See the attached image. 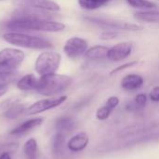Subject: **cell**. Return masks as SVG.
<instances>
[{
  "mask_svg": "<svg viewBox=\"0 0 159 159\" xmlns=\"http://www.w3.org/2000/svg\"><path fill=\"white\" fill-rule=\"evenodd\" d=\"M72 83V78L63 75H48L38 78L35 91L44 96H54L66 90Z\"/></svg>",
  "mask_w": 159,
  "mask_h": 159,
  "instance_id": "6da1fadb",
  "label": "cell"
},
{
  "mask_svg": "<svg viewBox=\"0 0 159 159\" xmlns=\"http://www.w3.org/2000/svg\"><path fill=\"white\" fill-rule=\"evenodd\" d=\"M9 30L17 31H43V32H61L65 25L55 20H10L6 25Z\"/></svg>",
  "mask_w": 159,
  "mask_h": 159,
  "instance_id": "7a4b0ae2",
  "label": "cell"
},
{
  "mask_svg": "<svg viewBox=\"0 0 159 159\" xmlns=\"http://www.w3.org/2000/svg\"><path fill=\"white\" fill-rule=\"evenodd\" d=\"M4 39L15 46L27 48H37V49H44V48H52V43H50L48 40L28 35L25 34L20 33H7L3 35Z\"/></svg>",
  "mask_w": 159,
  "mask_h": 159,
  "instance_id": "3957f363",
  "label": "cell"
},
{
  "mask_svg": "<svg viewBox=\"0 0 159 159\" xmlns=\"http://www.w3.org/2000/svg\"><path fill=\"white\" fill-rule=\"evenodd\" d=\"M85 20H88L89 22L92 23V24H95L101 28H104L107 30L136 32V31H141L143 29V27L140 24L117 20H114V19L98 18V17H86Z\"/></svg>",
  "mask_w": 159,
  "mask_h": 159,
  "instance_id": "277c9868",
  "label": "cell"
},
{
  "mask_svg": "<svg viewBox=\"0 0 159 159\" xmlns=\"http://www.w3.org/2000/svg\"><path fill=\"white\" fill-rule=\"evenodd\" d=\"M61 59V55L57 52H43L38 56L35 61L36 73L41 76L55 74L59 69Z\"/></svg>",
  "mask_w": 159,
  "mask_h": 159,
  "instance_id": "5b68a950",
  "label": "cell"
},
{
  "mask_svg": "<svg viewBox=\"0 0 159 159\" xmlns=\"http://www.w3.org/2000/svg\"><path fill=\"white\" fill-rule=\"evenodd\" d=\"M24 60V53L15 48L0 51V73H13Z\"/></svg>",
  "mask_w": 159,
  "mask_h": 159,
  "instance_id": "8992f818",
  "label": "cell"
},
{
  "mask_svg": "<svg viewBox=\"0 0 159 159\" xmlns=\"http://www.w3.org/2000/svg\"><path fill=\"white\" fill-rule=\"evenodd\" d=\"M66 100H67L66 96H61V97L49 98V99H44V100L38 101V102L33 103L28 108H26L25 114L30 115V116L41 114L43 112H46L48 110H50V109L60 106Z\"/></svg>",
  "mask_w": 159,
  "mask_h": 159,
  "instance_id": "52a82bcc",
  "label": "cell"
},
{
  "mask_svg": "<svg viewBox=\"0 0 159 159\" xmlns=\"http://www.w3.org/2000/svg\"><path fill=\"white\" fill-rule=\"evenodd\" d=\"M88 48H89L88 42L84 38L74 36L66 41L63 47V51L68 58L76 59L81 56H84Z\"/></svg>",
  "mask_w": 159,
  "mask_h": 159,
  "instance_id": "ba28073f",
  "label": "cell"
},
{
  "mask_svg": "<svg viewBox=\"0 0 159 159\" xmlns=\"http://www.w3.org/2000/svg\"><path fill=\"white\" fill-rule=\"evenodd\" d=\"M133 50V44L131 42L124 41L109 48L106 60L113 62H118L129 58Z\"/></svg>",
  "mask_w": 159,
  "mask_h": 159,
  "instance_id": "9c48e42d",
  "label": "cell"
},
{
  "mask_svg": "<svg viewBox=\"0 0 159 159\" xmlns=\"http://www.w3.org/2000/svg\"><path fill=\"white\" fill-rule=\"evenodd\" d=\"M51 20V16L45 12V10L34 9V8H27V7H20V9L16 10L10 20Z\"/></svg>",
  "mask_w": 159,
  "mask_h": 159,
  "instance_id": "30bf717a",
  "label": "cell"
},
{
  "mask_svg": "<svg viewBox=\"0 0 159 159\" xmlns=\"http://www.w3.org/2000/svg\"><path fill=\"white\" fill-rule=\"evenodd\" d=\"M20 7L34 8L45 11H59L60 6L52 0H14Z\"/></svg>",
  "mask_w": 159,
  "mask_h": 159,
  "instance_id": "8fae6325",
  "label": "cell"
},
{
  "mask_svg": "<svg viewBox=\"0 0 159 159\" xmlns=\"http://www.w3.org/2000/svg\"><path fill=\"white\" fill-rule=\"evenodd\" d=\"M144 84V78L137 74H129L124 76L120 82V87L126 91H135L140 89Z\"/></svg>",
  "mask_w": 159,
  "mask_h": 159,
  "instance_id": "7c38bea8",
  "label": "cell"
},
{
  "mask_svg": "<svg viewBox=\"0 0 159 159\" xmlns=\"http://www.w3.org/2000/svg\"><path fill=\"white\" fill-rule=\"evenodd\" d=\"M89 138L86 132H80L73 136L67 143V148L73 153H79L85 150L89 144Z\"/></svg>",
  "mask_w": 159,
  "mask_h": 159,
  "instance_id": "4fadbf2b",
  "label": "cell"
},
{
  "mask_svg": "<svg viewBox=\"0 0 159 159\" xmlns=\"http://www.w3.org/2000/svg\"><path fill=\"white\" fill-rule=\"evenodd\" d=\"M119 104V99L116 96H112L110 98H108V100L106 101L105 104L102 105V107H100L97 112H96V117L99 120H106L111 113L115 110V108H116Z\"/></svg>",
  "mask_w": 159,
  "mask_h": 159,
  "instance_id": "5bb4252c",
  "label": "cell"
},
{
  "mask_svg": "<svg viewBox=\"0 0 159 159\" xmlns=\"http://www.w3.org/2000/svg\"><path fill=\"white\" fill-rule=\"evenodd\" d=\"M109 48L106 46H102V45H96L93 46L86 51L84 54V57L86 60L90 61H99L106 59L107 52H108Z\"/></svg>",
  "mask_w": 159,
  "mask_h": 159,
  "instance_id": "9a60e30c",
  "label": "cell"
},
{
  "mask_svg": "<svg viewBox=\"0 0 159 159\" xmlns=\"http://www.w3.org/2000/svg\"><path fill=\"white\" fill-rule=\"evenodd\" d=\"M43 121H44L43 118H32V119H29L27 121H24L20 125H19L18 127H16L13 130H11L10 134L14 135V136L24 135V134L28 133L29 131H31L32 129H34V128L40 126L43 123Z\"/></svg>",
  "mask_w": 159,
  "mask_h": 159,
  "instance_id": "2e32d148",
  "label": "cell"
},
{
  "mask_svg": "<svg viewBox=\"0 0 159 159\" xmlns=\"http://www.w3.org/2000/svg\"><path fill=\"white\" fill-rule=\"evenodd\" d=\"M134 18L143 22L147 23H159L158 9H148V10H139L134 13Z\"/></svg>",
  "mask_w": 159,
  "mask_h": 159,
  "instance_id": "e0dca14e",
  "label": "cell"
},
{
  "mask_svg": "<svg viewBox=\"0 0 159 159\" xmlns=\"http://www.w3.org/2000/svg\"><path fill=\"white\" fill-rule=\"evenodd\" d=\"M55 128L57 132L65 134L71 132L75 128V120L72 116H61L60 118L57 119Z\"/></svg>",
  "mask_w": 159,
  "mask_h": 159,
  "instance_id": "ac0fdd59",
  "label": "cell"
},
{
  "mask_svg": "<svg viewBox=\"0 0 159 159\" xmlns=\"http://www.w3.org/2000/svg\"><path fill=\"white\" fill-rule=\"evenodd\" d=\"M37 81H38V78H36L34 75H26L18 81L17 87L20 90H24V91L34 90L35 91Z\"/></svg>",
  "mask_w": 159,
  "mask_h": 159,
  "instance_id": "d6986e66",
  "label": "cell"
},
{
  "mask_svg": "<svg viewBox=\"0 0 159 159\" xmlns=\"http://www.w3.org/2000/svg\"><path fill=\"white\" fill-rule=\"evenodd\" d=\"M111 0H77L78 5L86 10H96L103 6H105L107 3H109Z\"/></svg>",
  "mask_w": 159,
  "mask_h": 159,
  "instance_id": "ffe728a7",
  "label": "cell"
},
{
  "mask_svg": "<svg viewBox=\"0 0 159 159\" xmlns=\"http://www.w3.org/2000/svg\"><path fill=\"white\" fill-rule=\"evenodd\" d=\"M130 7L134 8H138L141 10H148V9H154L157 6L156 3L150 1V0H125Z\"/></svg>",
  "mask_w": 159,
  "mask_h": 159,
  "instance_id": "44dd1931",
  "label": "cell"
},
{
  "mask_svg": "<svg viewBox=\"0 0 159 159\" xmlns=\"http://www.w3.org/2000/svg\"><path fill=\"white\" fill-rule=\"evenodd\" d=\"M37 152V143L34 139L28 140L23 146V153L26 159H35Z\"/></svg>",
  "mask_w": 159,
  "mask_h": 159,
  "instance_id": "7402d4cb",
  "label": "cell"
},
{
  "mask_svg": "<svg viewBox=\"0 0 159 159\" xmlns=\"http://www.w3.org/2000/svg\"><path fill=\"white\" fill-rule=\"evenodd\" d=\"M24 111H26V110H25V108H24L23 105L16 104V105H13L10 108H8V110L6 112L5 116L7 118L13 119V118L19 117L20 115H22L24 113Z\"/></svg>",
  "mask_w": 159,
  "mask_h": 159,
  "instance_id": "603a6c76",
  "label": "cell"
},
{
  "mask_svg": "<svg viewBox=\"0 0 159 159\" xmlns=\"http://www.w3.org/2000/svg\"><path fill=\"white\" fill-rule=\"evenodd\" d=\"M64 142V134L57 132V134L54 136L53 141H52V148L54 153H58L61 151Z\"/></svg>",
  "mask_w": 159,
  "mask_h": 159,
  "instance_id": "cb8c5ba5",
  "label": "cell"
},
{
  "mask_svg": "<svg viewBox=\"0 0 159 159\" xmlns=\"http://www.w3.org/2000/svg\"><path fill=\"white\" fill-rule=\"evenodd\" d=\"M17 78L14 73H0V86H7Z\"/></svg>",
  "mask_w": 159,
  "mask_h": 159,
  "instance_id": "d4e9b609",
  "label": "cell"
},
{
  "mask_svg": "<svg viewBox=\"0 0 159 159\" xmlns=\"http://www.w3.org/2000/svg\"><path fill=\"white\" fill-rule=\"evenodd\" d=\"M138 64V61H130L129 62H126V63H123L116 68H114L111 72H110V75H114L116 74H118L126 69H129V68H131V67H134L135 65Z\"/></svg>",
  "mask_w": 159,
  "mask_h": 159,
  "instance_id": "484cf974",
  "label": "cell"
},
{
  "mask_svg": "<svg viewBox=\"0 0 159 159\" xmlns=\"http://www.w3.org/2000/svg\"><path fill=\"white\" fill-rule=\"evenodd\" d=\"M147 95L145 94V93H139L136 97H135V99H134V103L136 104V106L138 107V109H142V108H143L145 105H146V103H147Z\"/></svg>",
  "mask_w": 159,
  "mask_h": 159,
  "instance_id": "4316f807",
  "label": "cell"
},
{
  "mask_svg": "<svg viewBox=\"0 0 159 159\" xmlns=\"http://www.w3.org/2000/svg\"><path fill=\"white\" fill-rule=\"evenodd\" d=\"M117 36H118L117 31H114V30H105L102 32L100 34V38L102 40H113L116 39Z\"/></svg>",
  "mask_w": 159,
  "mask_h": 159,
  "instance_id": "83f0119b",
  "label": "cell"
},
{
  "mask_svg": "<svg viewBox=\"0 0 159 159\" xmlns=\"http://www.w3.org/2000/svg\"><path fill=\"white\" fill-rule=\"evenodd\" d=\"M150 100L154 102H159V86H156L152 89L149 94Z\"/></svg>",
  "mask_w": 159,
  "mask_h": 159,
  "instance_id": "f1b7e54d",
  "label": "cell"
},
{
  "mask_svg": "<svg viewBox=\"0 0 159 159\" xmlns=\"http://www.w3.org/2000/svg\"><path fill=\"white\" fill-rule=\"evenodd\" d=\"M0 159H11V157L7 151H5L0 154Z\"/></svg>",
  "mask_w": 159,
  "mask_h": 159,
  "instance_id": "f546056e",
  "label": "cell"
},
{
  "mask_svg": "<svg viewBox=\"0 0 159 159\" xmlns=\"http://www.w3.org/2000/svg\"><path fill=\"white\" fill-rule=\"evenodd\" d=\"M7 90V86H0V97L3 96Z\"/></svg>",
  "mask_w": 159,
  "mask_h": 159,
  "instance_id": "4dcf8cb0",
  "label": "cell"
},
{
  "mask_svg": "<svg viewBox=\"0 0 159 159\" xmlns=\"http://www.w3.org/2000/svg\"><path fill=\"white\" fill-rule=\"evenodd\" d=\"M158 1H159V0H158Z\"/></svg>",
  "mask_w": 159,
  "mask_h": 159,
  "instance_id": "1f68e13d",
  "label": "cell"
}]
</instances>
